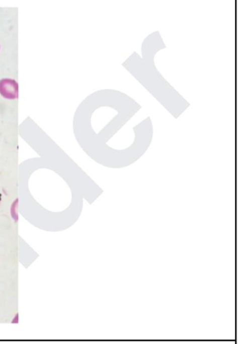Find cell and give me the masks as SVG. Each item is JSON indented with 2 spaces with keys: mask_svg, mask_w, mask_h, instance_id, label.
<instances>
[{
  "mask_svg": "<svg viewBox=\"0 0 240 344\" xmlns=\"http://www.w3.org/2000/svg\"><path fill=\"white\" fill-rule=\"evenodd\" d=\"M167 48L159 31L147 35L141 46V55L133 52L122 64L128 72L176 120L190 103L182 96L157 69L155 56Z\"/></svg>",
  "mask_w": 240,
  "mask_h": 344,
  "instance_id": "obj_2",
  "label": "cell"
},
{
  "mask_svg": "<svg viewBox=\"0 0 240 344\" xmlns=\"http://www.w3.org/2000/svg\"><path fill=\"white\" fill-rule=\"evenodd\" d=\"M94 99L100 126L95 138V158L109 169H123L135 164L152 143L151 117H146L128 130L127 125L142 109L139 102L114 89L101 90Z\"/></svg>",
  "mask_w": 240,
  "mask_h": 344,
  "instance_id": "obj_1",
  "label": "cell"
},
{
  "mask_svg": "<svg viewBox=\"0 0 240 344\" xmlns=\"http://www.w3.org/2000/svg\"><path fill=\"white\" fill-rule=\"evenodd\" d=\"M0 94L5 98L14 100L19 97V84L15 80H0Z\"/></svg>",
  "mask_w": 240,
  "mask_h": 344,
  "instance_id": "obj_3",
  "label": "cell"
}]
</instances>
